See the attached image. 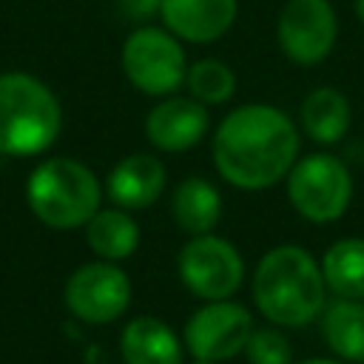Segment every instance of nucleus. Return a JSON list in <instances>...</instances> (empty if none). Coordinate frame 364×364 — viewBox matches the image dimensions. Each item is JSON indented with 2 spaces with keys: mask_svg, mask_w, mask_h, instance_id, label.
Instances as JSON below:
<instances>
[{
  "mask_svg": "<svg viewBox=\"0 0 364 364\" xmlns=\"http://www.w3.org/2000/svg\"><path fill=\"white\" fill-rule=\"evenodd\" d=\"M299 156L293 119L264 102L230 111L213 136V162L222 179L245 191H262L290 173Z\"/></svg>",
  "mask_w": 364,
  "mask_h": 364,
  "instance_id": "obj_1",
  "label": "nucleus"
},
{
  "mask_svg": "<svg viewBox=\"0 0 364 364\" xmlns=\"http://www.w3.org/2000/svg\"><path fill=\"white\" fill-rule=\"evenodd\" d=\"M324 276L316 259L296 245L267 250L253 273V301L276 327L310 324L324 310Z\"/></svg>",
  "mask_w": 364,
  "mask_h": 364,
  "instance_id": "obj_2",
  "label": "nucleus"
},
{
  "mask_svg": "<svg viewBox=\"0 0 364 364\" xmlns=\"http://www.w3.org/2000/svg\"><path fill=\"white\" fill-rule=\"evenodd\" d=\"M60 102L31 74H0V154L34 156L60 134Z\"/></svg>",
  "mask_w": 364,
  "mask_h": 364,
  "instance_id": "obj_3",
  "label": "nucleus"
},
{
  "mask_svg": "<svg viewBox=\"0 0 364 364\" xmlns=\"http://www.w3.org/2000/svg\"><path fill=\"white\" fill-rule=\"evenodd\" d=\"M28 208L34 216L51 228L68 230L88 225V219L100 210V182L97 176L77 159L54 156L46 159L26 185Z\"/></svg>",
  "mask_w": 364,
  "mask_h": 364,
  "instance_id": "obj_4",
  "label": "nucleus"
},
{
  "mask_svg": "<svg viewBox=\"0 0 364 364\" xmlns=\"http://www.w3.org/2000/svg\"><path fill=\"white\" fill-rule=\"evenodd\" d=\"M287 199L307 222H336L350 208L353 176L347 165L330 154L304 156L287 173Z\"/></svg>",
  "mask_w": 364,
  "mask_h": 364,
  "instance_id": "obj_5",
  "label": "nucleus"
},
{
  "mask_svg": "<svg viewBox=\"0 0 364 364\" xmlns=\"http://www.w3.org/2000/svg\"><path fill=\"white\" fill-rule=\"evenodd\" d=\"M125 77L145 94H171L185 80V51L176 34L145 26L136 28L122 46Z\"/></svg>",
  "mask_w": 364,
  "mask_h": 364,
  "instance_id": "obj_6",
  "label": "nucleus"
},
{
  "mask_svg": "<svg viewBox=\"0 0 364 364\" xmlns=\"http://www.w3.org/2000/svg\"><path fill=\"white\" fill-rule=\"evenodd\" d=\"M176 267L182 284L205 301H219L233 296L245 279V262L239 250L228 239H219L213 233L193 236L179 250Z\"/></svg>",
  "mask_w": 364,
  "mask_h": 364,
  "instance_id": "obj_7",
  "label": "nucleus"
},
{
  "mask_svg": "<svg viewBox=\"0 0 364 364\" xmlns=\"http://www.w3.org/2000/svg\"><path fill=\"white\" fill-rule=\"evenodd\" d=\"M253 333V316L239 301H208L185 324V347L202 361H228L245 353Z\"/></svg>",
  "mask_w": 364,
  "mask_h": 364,
  "instance_id": "obj_8",
  "label": "nucleus"
},
{
  "mask_svg": "<svg viewBox=\"0 0 364 364\" xmlns=\"http://www.w3.org/2000/svg\"><path fill=\"white\" fill-rule=\"evenodd\" d=\"M276 34L287 60L299 65H316L336 46L338 20L330 0H287L279 14Z\"/></svg>",
  "mask_w": 364,
  "mask_h": 364,
  "instance_id": "obj_9",
  "label": "nucleus"
},
{
  "mask_svg": "<svg viewBox=\"0 0 364 364\" xmlns=\"http://www.w3.org/2000/svg\"><path fill=\"white\" fill-rule=\"evenodd\" d=\"M131 279L111 262H91L65 282L68 310L88 324H108L128 310Z\"/></svg>",
  "mask_w": 364,
  "mask_h": 364,
  "instance_id": "obj_10",
  "label": "nucleus"
},
{
  "mask_svg": "<svg viewBox=\"0 0 364 364\" xmlns=\"http://www.w3.org/2000/svg\"><path fill=\"white\" fill-rule=\"evenodd\" d=\"M210 117L205 102L193 97H171L151 108L145 119V136L154 148L179 154L191 151L205 134H208Z\"/></svg>",
  "mask_w": 364,
  "mask_h": 364,
  "instance_id": "obj_11",
  "label": "nucleus"
},
{
  "mask_svg": "<svg viewBox=\"0 0 364 364\" xmlns=\"http://www.w3.org/2000/svg\"><path fill=\"white\" fill-rule=\"evenodd\" d=\"M236 0H162V20L171 34L188 43H213L236 20Z\"/></svg>",
  "mask_w": 364,
  "mask_h": 364,
  "instance_id": "obj_12",
  "label": "nucleus"
},
{
  "mask_svg": "<svg viewBox=\"0 0 364 364\" xmlns=\"http://www.w3.org/2000/svg\"><path fill=\"white\" fill-rule=\"evenodd\" d=\"M165 188V165L154 154H131L114 165L105 191L114 205L139 210L159 199Z\"/></svg>",
  "mask_w": 364,
  "mask_h": 364,
  "instance_id": "obj_13",
  "label": "nucleus"
},
{
  "mask_svg": "<svg viewBox=\"0 0 364 364\" xmlns=\"http://www.w3.org/2000/svg\"><path fill=\"white\" fill-rule=\"evenodd\" d=\"M119 353L125 364H182V341L171 324L139 316L125 324L119 336Z\"/></svg>",
  "mask_w": 364,
  "mask_h": 364,
  "instance_id": "obj_14",
  "label": "nucleus"
},
{
  "mask_svg": "<svg viewBox=\"0 0 364 364\" xmlns=\"http://www.w3.org/2000/svg\"><path fill=\"white\" fill-rule=\"evenodd\" d=\"M171 216L176 228L191 236L210 233L222 216V196L202 176L182 179L171 196Z\"/></svg>",
  "mask_w": 364,
  "mask_h": 364,
  "instance_id": "obj_15",
  "label": "nucleus"
},
{
  "mask_svg": "<svg viewBox=\"0 0 364 364\" xmlns=\"http://www.w3.org/2000/svg\"><path fill=\"white\" fill-rule=\"evenodd\" d=\"M301 125L313 142L333 145L350 128V102L336 88H313L301 102Z\"/></svg>",
  "mask_w": 364,
  "mask_h": 364,
  "instance_id": "obj_16",
  "label": "nucleus"
},
{
  "mask_svg": "<svg viewBox=\"0 0 364 364\" xmlns=\"http://www.w3.org/2000/svg\"><path fill=\"white\" fill-rule=\"evenodd\" d=\"M324 341L344 361L364 364V301L338 299L324 310Z\"/></svg>",
  "mask_w": 364,
  "mask_h": 364,
  "instance_id": "obj_17",
  "label": "nucleus"
},
{
  "mask_svg": "<svg viewBox=\"0 0 364 364\" xmlns=\"http://www.w3.org/2000/svg\"><path fill=\"white\" fill-rule=\"evenodd\" d=\"M324 284L341 299H364V239H341L321 259Z\"/></svg>",
  "mask_w": 364,
  "mask_h": 364,
  "instance_id": "obj_18",
  "label": "nucleus"
},
{
  "mask_svg": "<svg viewBox=\"0 0 364 364\" xmlns=\"http://www.w3.org/2000/svg\"><path fill=\"white\" fill-rule=\"evenodd\" d=\"M85 239H88V247L100 259L117 262V259H125V256H131L136 250L139 225L125 210H114V208L111 210H97L88 219Z\"/></svg>",
  "mask_w": 364,
  "mask_h": 364,
  "instance_id": "obj_19",
  "label": "nucleus"
},
{
  "mask_svg": "<svg viewBox=\"0 0 364 364\" xmlns=\"http://www.w3.org/2000/svg\"><path fill=\"white\" fill-rule=\"evenodd\" d=\"M185 82L191 88V97L205 105L228 102L236 91L233 71L219 60H199L185 71Z\"/></svg>",
  "mask_w": 364,
  "mask_h": 364,
  "instance_id": "obj_20",
  "label": "nucleus"
},
{
  "mask_svg": "<svg viewBox=\"0 0 364 364\" xmlns=\"http://www.w3.org/2000/svg\"><path fill=\"white\" fill-rule=\"evenodd\" d=\"M245 355L250 364H293V347L287 336L273 327H253L245 344Z\"/></svg>",
  "mask_w": 364,
  "mask_h": 364,
  "instance_id": "obj_21",
  "label": "nucleus"
},
{
  "mask_svg": "<svg viewBox=\"0 0 364 364\" xmlns=\"http://www.w3.org/2000/svg\"><path fill=\"white\" fill-rule=\"evenodd\" d=\"M117 3H119L122 14H125L128 20H136V23L151 20V17L159 14V9H162V0H117Z\"/></svg>",
  "mask_w": 364,
  "mask_h": 364,
  "instance_id": "obj_22",
  "label": "nucleus"
},
{
  "mask_svg": "<svg viewBox=\"0 0 364 364\" xmlns=\"http://www.w3.org/2000/svg\"><path fill=\"white\" fill-rule=\"evenodd\" d=\"M355 14H358V20L364 23V0H355Z\"/></svg>",
  "mask_w": 364,
  "mask_h": 364,
  "instance_id": "obj_23",
  "label": "nucleus"
},
{
  "mask_svg": "<svg viewBox=\"0 0 364 364\" xmlns=\"http://www.w3.org/2000/svg\"><path fill=\"white\" fill-rule=\"evenodd\" d=\"M301 364H341V361H327V358H310V361H301Z\"/></svg>",
  "mask_w": 364,
  "mask_h": 364,
  "instance_id": "obj_24",
  "label": "nucleus"
},
{
  "mask_svg": "<svg viewBox=\"0 0 364 364\" xmlns=\"http://www.w3.org/2000/svg\"><path fill=\"white\" fill-rule=\"evenodd\" d=\"M193 364H219V361H202V358H196Z\"/></svg>",
  "mask_w": 364,
  "mask_h": 364,
  "instance_id": "obj_25",
  "label": "nucleus"
}]
</instances>
